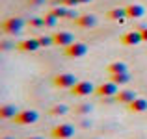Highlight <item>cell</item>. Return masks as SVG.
I'll return each mask as SVG.
<instances>
[{"instance_id": "cell-26", "label": "cell", "mask_w": 147, "mask_h": 139, "mask_svg": "<svg viewBox=\"0 0 147 139\" xmlns=\"http://www.w3.org/2000/svg\"><path fill=\"white\" fill-rule=\"evenodd\" d=\"M80 4H86V2H91V0H78Z\"/></svg>"}, {"instance_id": "cell-5", "label": "cell", "mask_w": 147, "mask_h": 139, "mask_svg": "<svg viewBox=\"0 0 147 139\" xmlns=\"http://www.w3.org/2000/svg\"><path fill=\"white\" fill-rule=\"evenodd\" d=\"M95 93L99 96H102V98H106V96H115L119 93V89H117V84L110 80V82H102L100 86L95 87Z\"/></svg>"}, {"instance_id": "cell-9", "label": "cell", "mask_w": 147, "mask_h": 139, "mask_svg": "<svg viewBox=\"0 0 147 139\" xmlns=\"http://www.w3.org/2000/svg\"><path fill=\"white\" fill-rule=\"evenodd\" d=\"M54 45H58V46H69L71 43H75V35H73L71 32H56L54 33Z\"/></svg>"}, {"instance_id": "cell-6", "label": "cell", "mask_w": 147, "mask_h": 139, "mask_svg": "<svg viewBox=\"0 0 147 139\" xmlns=\"http://www.w3.org/2000/svg\"><path fill=\"white\" fill-rule=\"evenodd\" d=\"M73 136H75V126L67 124V122L65 124H58L52 128V137H56V139H69Z\"/></svg>"}, {"instance_id": "cell-4", "label": "cell", "mask_w": 147, "mask_h": 139, "mask_svg": "<svg viewBox=\"0 0 147 139\" xmlns=\"http://www.w3.org/2000/svg\"><path fill=\"white\" fill-rule=\"evenodd\" d=\"M63 54L67 57H82V56H86V54H88V45L75 41V43H71L69 46H65V52Z\"/></svg>"}, {"instance_id": "cell-17", "label": "cell", "mask_w": 147, "mask_h": 139, "mask_svg": "<svg viewBox=\"0 0 147 139\" xmlns=\"http://www.w3.org/2000/svg\"><path fill=\"white\" fill-rule=\"evenodd\" d=\"M127 17V11L125 7H114V9L108 11V19H112V21H119L123 22V19Z\"/></svg>"}, {"instance_id": "cell-15", "label": "cell", "mask_w": 147, "mask_h": 139, "mask_svg": "<svg viewBox=\"0 0 147 139\" xmlns=\"http://www.w3.org/2000/svg\"><path fill=\"white\" fill-rule=\"evenodd\" d=\"M115 98H117L119 102H123V104H127V106H129V104L136 98V93L130 91V89H123V91H119L117 95H115Z\"/></svg>"}, {"instance_id": "cell-27", "label": "cell", "mask_w": 147, "mask_h": 139, "mask_svg": "<svg viewBox=\"0 0 147 139\" xmlns=\"http://www.w3.org/2000/svg\"><path fill=\"white\" fill-rule=\"evenodd\" d=\"M2 139H13V137H9V136H6V137H2Z\"/></svg>"}, {"instance_id": "cell-7", "label": "cell", "mask_w": 147, "mask_h": 139, "mask_svg": "<svg viewBox=\"0 0 147 139\" xmlns=\"http://www.w3.org/2000/svg\"><path fill=\"white\" fill-rule=\"evenodd\" d=\"M39 48H41V45L37 37H28V39H22L21 43H17L19 52H37Z\"/></svg>"}, {"instance_id": "cell-2", "label": "cell", "mask_w": 147, "mask_h": 139, "mask_svg": "<svg viewBox=\"0 0 147 139\" xmlns=\"http://www.w3.org/2000/svg\"><path fill=\"white\" fill-rule=\"evenodd\" d=\"M52 82H54V86L60 87V89H71L78 80H76L75 74H71V72H60V74L54 76Z\"/></svg>"}, {"instance_id": "cell-11", "label": "cell", "mask_w": 147, "mask_h": 139, "mask_svg": "<svg viewBox=\"0 0 147 139\" xmlns=\"http://www.w3.org/2000/svg\"><path fill=\"white\" fill-rule=\"evenodd\" d=\"M142 32L140 30H132V32H127L125 35L121 37V43L123 45H127V46H132V45H138V43H142Z\"/></svg>"}, {"instance_id": "cell-14", "label": "cell", "mask_w": 147, "mask_h": 139, "mask_svg": "<svg viewBox=\"0 0 147 139\" xmlns=\"http://www.w3.org/2000/svg\"><path fill=\"white\" fill-rule=\"evenodd\" d=\"M17 113L19 110L15 108V104H2L0 106V119H15Z\"/></svg>"}, {"instance_id": "cell-3", "label": "cell", "mask_w": 147, "mask_h": 139, "mask_svg": "<svg viewBox=\"0 0 147 139\" xmlns=\"http://www.w3.org/2000/svg\"><path fill=\"white\" fill-rule=\"evenodd\" d=\"M37 119H39V113L36 110H22L15 115L13 121L17 124H34V122H37Z\"/></svg>"}, {"instance_id": "cell-25", "label": "cell", "mask_w": 147, "mask_h": 139, "mask_svg": "<svg viewBox=\"0 0 147 139\" xmlns=\"http://www.w3.org/2000/svg\"><path fill=\"white\" fill-rule=\"evenodd\" d=\"M140 32H142V39H144L145 43H147V26H144V28H142Z\"/></svg>"}, {"instance_id": "cell-28", "label": "cell", "mask_w": 147, "mask_h": 139, "mask_svg": "<svg viewBox=\"0 0 147 139\" xmlns=\"http://www.w3.org/2000/svg\"><path fill=\"white\" fill-rule=\"evenodd\" d=\"M26 139H41V137H26Z\"/></svg>"}, {"instance_id": "cell-18", "label": "cell", "mask_w": 147, "mask_h": 139, "mask_svg": "<svg viewBox=\"0 0 147 139\" xmlns=\"http://www.w3.org/2000/svg\"><path fill=\"white\" fill-rule=\"evenodd\" d=\"M65 113H67V106L65 104H56V106L50 108V115H54V117L56 115H65Z\"/></svg>"}, {"instance_id": "cell-13", "label": "cell", "mask_w": 147, "mask_h": 139, "mask_svg": "<svg viewBox=\"0 0 147 139\" xmlns=\"http://www.w3.org/2000/svg\"><path fill=\"white\" fill-rule=\"evenodd\" d=\"M129 110L132 111V113H144V111H147V100L142 98V96H136V98L129 104Z\"/></svg>"}, {"instance_id": "cell-21", "label": "cell", "mask_w": 147, "mask_h": 139, "mask_svg": "<svg viewBox=\"0 0 147 139\" xmlns=\"http://www.w3.org/2000/svg\"><path fill=\"white\" fill-rule=\"evenodd\" d=\"M43 21H45V26H56L58 17L54 13H49V15H45V17H43Z\"/></svg>"}, {"instance_id": "cell-20", "label": "cell", "mask_w": 147, "mask_h": 139, "mask_svg": "<svg viewBox=\"0 0 147 139\" xmlns=\"http://www.w3.org/2000/svg\"><path fill=\"white\" fill-rule=\"evenodd\" d=\"M50 13H54L58 19H67V13H69V7L67 6H61V7H56V9H52Z\"/></svg>"}, {"instance_id": "cell-8", "label": "cell", "mask_w": 147, "mask_h": 139, "mask_svg": "<svg viewBox=\"0 0 147 139\" xmlns=\"http://www.w3.org/2000/svg\"><path fill=\"white\" fill-rule=\"evenodd\" d=\"M71 91H73L75 96H88V95H91L95 89H93V86H91L90 82H76L75 86L71 87Z\"/></svg>"}, {"instance_id": "cell-22", "label": "cell", "mask_w": 147, "mask_h": 139, "mask_svg": "<svg viewBox=\"0 0 147 139\" xmlns=\"http://www.w3.org/2000/svg\"><path fill=\"white\" fill-rule=\"evenodd\" d=\"M28 24L30 26H32V28H41V26H45V21H43V17H32V19H30V21H28Z\"/></svg>"}, {"instance_id": "cell-23", "label": "cell", "mask_w": 147, "mask_h": 139, "mask_svg": "<svg viewBox=\"0 0 147 139\" xmlns=\"http://www.w3.org/2000/svg\"><path fill=\"white\" fill-rule=\"evenodd\" d=\"M39 39V45L41 46H50V45H54V37L52 35H41V37H37Z\"/></svg>"}, {"instance_id": "cell-24", "label": "cell", "mask_w": 147, "mask_h": 139, "mask_svg": "<svg viewBox=\"0 0 147 139\" xmlns=\"http://www.w3.org/2000/svg\"><path fill=\"white\" fill-rule=\"evenodd\" d=\"M76 110H78L80 113H88V111H91V106L90 104H82V106H78Z\"/></svg>"}, {"instance_id": "cell-16", "label": "cell", "mask_w": 147, "mask_h": 139, "mask_svg": "<svg viewBox=\"0 0 147 139\" xmlns=\"http://www.w3.org/2000/svg\"><path fill=\"white\" fill-rule=\"evenodd\" d=\"M108 72L110 74H121V72H129V69H127V63H123V61H112L110 65H108Z\"/></svg>"}, {"instance_id": "cell-1", "label": "cell", "mask_w": 147, "mask_h": 139, "mask_svg": "<svg viewBox=\"0 0 147 139\" xmlns=\"http://www.w3.org/2000/svg\"><path fill=\"white\" fill-rule=\"evenodd\" d=\"M22 28H24V22H22V19H19V17H9V19H6V21L2 22V32L9 33V35L19 33Z\"/></svg>"}, {"instance_id": "cell-19", "label": "cell", "mask_w": 147, "mask_h": 139, "mask_svg": "<svg viewBox=\"0 0 147 139\" xmlns=\"http://www.w3.org/2000/svg\"><path fill=\"white\" fill-rule=\"evenodd\" d=\"M129 72H121V74H112V82H115L119 86V84H127L129 82Z\"/></svg>"}, {"instance_id": "cell-12", "label": "cell", "mask_w": 147, "mask_h": 139, "mask_svg": "<svg viewBox=\"0 0 147 139\" xmlns=\"http://www.w3.org/2000/svg\"><path fill=\"white\" fill-rule=\"evenodd\" d=\"M127 11V19H142L145 15V7L140 6V4H129L125 7Z\"/></svg>"}, {"instance_id": "cell-10", "label": "cell", "mask_w": 147, "mask_h": 139, "mask_svg": "<svg viewBox=\"0 0 147 139\" xmlns=\"http://www.w3.org/2000/svg\"><path fill=\"white\" fill-rule=\"evenodd\" d=\"M75 24L78 26V28H93V26L97 24V19H95V15L84 13V15H78V17L75 19Z\"/></svg>"}]
</instances>
